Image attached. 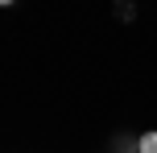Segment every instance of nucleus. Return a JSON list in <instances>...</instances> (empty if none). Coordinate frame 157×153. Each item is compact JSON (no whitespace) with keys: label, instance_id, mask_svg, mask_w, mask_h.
I'll return each mask as SVG.
<instances>
[{"label":"nucleus","instance_id":"nucleus-1","mask_svg":"<svg viewBox=\"0 0 157 153\" xmlns=\"http://www.w3.org/2000/svg\"><path fill=\"white\" fill-rule=\"evenodd\" d=\"M136 153H157V128H153V132H141V137H136Z\"/></svg>","mask_w":157,"mask_h":153}]
</instances>
